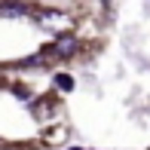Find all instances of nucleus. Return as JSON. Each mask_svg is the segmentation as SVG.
<instances>
[{"label":"nucleus","mask_w":150,"mask_h":150,"mask_svg":"<svg viewBox=\"0 0 150 150\" xmlns=\"http://www.w3.org/2000/svg\"><path fill=\"white\" fill-rule=\"evenodd\" d=\"M55 86H58V89H64V92H71V89H74V80L67 77V74H58V77H55Z\"/></svg>","instance_id":"nucleus-3"},{"label":"nucleus","mask_w":150,"mask_h":150,"mask_svg":"<svg viewBox=\"0 0 150 150\" xmlns=\"http://www.w3.org/2000/svg\"><path fill=\"white\" fill-rule=\"evenodd\" d=\"M25 12H28V6H25V3H12V0H6V3H0V16H6V18L25 16Z\"/></svg>","instance_id":"nucleus-2"},{"label":"nucleus","mask_w":150,"mask_h":150,"mask_svg":"<svg viewBox=\"0 0 150 150\" xmlns=\"http://www.w3.org/2000/svg\"><path fill=\"white\" fill-rule=\"evenodd\" d=\"M52 52H55V55H74V52H77V40H74L71 37V34H64V37H58L55 40V49H52Z\"/></svg>","instance_id":"nucleus-1"}]
</instances>
